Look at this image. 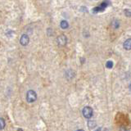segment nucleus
Instances as JSON below:
<instances>
[{
    "label": "nucleus",
    "mask_w": 131,
    "mask_h": 131,
    "mask_svg": "<svg viewBox=\"0 0 131 131\" xmlns=\"http://www.w3.org/2000/svg\"><path fill=\"white\" fill-rule=\"evenodd\" d=\"M37 98V95H36V93L33 90H29L26 93V100L28 102H34Z\"/></svg>",
    "instance_id": "obj_1"
},
{
    "label": "nucleus",
    "mask_w": 131,
    "mask_h": 131,
    "mask_svg": "<svg viewBox=\"0 0 131 131\" xmlns=\"http://www.w3.org/2000/svg\"><path fill=\"white\" fill-rule=\"evenodd\" d=\"M82 114H83V116L85 117V118H91L93 116V109L90 107V106H85V107L83 108V111H82Z\"/></svg>",
    "instance_id": "obj_2"
},
{
    "label": "nucleus",
    "mask_w": 131,
    "mask_h": 131,
    "mask_svg": "<svg viewBox=\"0 0 131 131\" xmlns=\"http://www.w3.org/2000/svg\"><path fill=\"white\" fill-rule=\"evenodd\" d=\"M57 43L60 46H64L67 43V37L65 35H60L57 37Z\"/></svg>",
    "instance_id": "obj_3"
},
{
    "label": "nucleus",
    "mask_w": 131,
    "mask_h": 131,
    "mask_svg": "<svg viewBox=\"0 0 131 131\" xmlns=\"http://www.w3.org/2000/svg\"><path fill=\"white\" fill-rule=\"evenodd\" d=\"M20 43H21V45H23V46H26V45H27L28 43H29V37H28V35H23L21 36V38H20Z\"/></svg>",
    "instance_id": "obj_4"
},
{
    "label": "nucleus",
    "mask_w": 131,
    "mask_h": 131,
    "mask_svg": "<svg viewBox=\"0 0 131 131\" xmlns=\"http://www.w3.org/2000/svg\"><path fill=\"white\" fill-rule=\"evenodd\" d=\"M124 48L125 49H126V50H130L131 49V39H128L124 43Z\"/></svg>",
    "instance_id": "obj_5"
},
{
    "label": "nucleus",
    "mask_w": 131,
    "mask_h": 131,
    "mask_svg": "<svg viewBox=\"0 0 131 131\" xmlns=\"http://www.w3.org/2000/svg\"><path fill=\"white\" fill-rule=\"evenodd\" d=\"M96 126V122L94 121H89L88 122V127L89 129H93Z\"/></svg>",
    "instance_id": "obj_6"
},
{
    "label": "nucleus",
    "mask_w": 131,
    "mask_h": 131,
    "mask_svg": "<svg viewBox=\"0 0 131 131\" xmlns=\"http://www.w3.org/2000/svg\"><path fill=\"white\" fill-rule=\"evenodd\" d=\"M66 75H67V77L68 78V76H69V79H71V78H73L74 77V72L72 71H71V70H70V71H68L67 72V74H66Z\"/></svg>",
    "instance_id": "obj_7"
},
{
    "label": "nucleus",
    "mask_w": 131,
    "mask_h": 131,
    "mask_svg": "<svg viewBox=\"0 0 131 131\" xmlns=\"http://www.w3.org/2000/svg\"><path fill=\"white\" fill-rule=\"evenodd\" d=\"M61 26L62 29H67L68 27V23L67 21H66V20H62V21L61 22Z\"/></svg>",
    "instance_id": "obj_8"
},
{
    "label": "nucleus",
    "mask_w": 131,
    "mask_h": 131,
    "mask_svg": "<svg viewBox=\"0 0 131 131\" xmlns=\"http://www.w3.org/2000/svg\"><path fill=\"white\" fill-rule=\"evenodd\" d=\"M0 124H1V126H0V129H3L4 127H5V121H4L3 118H1L0 119Z\"/></svg>",
    "instance_id": "obj_9"
},
{
    "label": "nucleus",
    "mask_w": 131,
    "mask_h": 131,
    "mask_svg": "<svg viewBox=\"0 0 131 131\" xmlns=\"http://www.w3.org/2000/svg\"><path fill=\"white\" fill-rule=\"evenodd\" d=\"M106 67H107L108 69L112 68V67H113V62H112V61H108L107 62H106Z\"/></svg>",
    "instance_id": "obj_10"
},
{
    "label": "nucleus",
    "mask_w": 131,
    "mask_h": 131,
    "mask_svg": "<svg viewBox=\"0 0 131 131\" xmlns=\"http://www.w3.org/2000/svg\"><path fill=\"white\" fill-rule=\"evenodd\" d=\"M112 26L115 29H117L119 27V22L117 21V20H114V21L112 22Z\"/></svg>",
    "instance_id": "obj_11"
},
{
    "label": "nucleus",
    "mask_w": 131,
    "mask_h": 131,
    "mask_svg": "<svg viewBox=\"0 0 131 131\" xmlns=\"http://www.w3.org/2000/svg\"><path fill=\"white\" fill-rule=\"evenodd\" d=\"M125 14H126V16H131V11H129V10H125Z\"/></svg>",
    "instance_id": "obj_12"
},
{
    "label": "nucleus",
    "mask_w": 131,
    "mask_h": 131,
    "mask_svg": "<svg viewBox=\"0 0 131 131\" xmlns=\"http://www.w3.org/2000/svg\"><path fill=\"white\" fill-rule=\"evenodd\" d=\"M129 90L131 91V83H130V84H129Z\"/></svg>",
    "instance_id": "obj_13"
},
{
    "label": "nucleus",
    "mask_w": 131,
    "mask_h": 131,
    "mask_svg": "<svg viewBox=\"0 0 131 131\" xmlns=\"http://www.w3.org/2000/svg\"><path fill=\"white\" fill-rule=\"evenodd\" d=\"M17 131H23V130H22V129H20H20H18Z\"/></svg>",
    "instance_id": "obj_14"
},
{
    "label": "nucleus",
    "mask_w": 131,
    "mask_h": 131,
    "mask_svg": "<svg viewBox=\"0 0 131 131\" xmlns=\"http://www.w3.org/2000/svg\"><path fill=\"white\" fill-rule=\"evenodd\" d=\"M101 130V128H98V129H97L96 131H100Z\"/></svg>",
    "instance_id": "obj_15"
},
{
    "label": "nucleus",
    "mask_w": 131,
    "mask_h": 131,
    "mask_svg": "<svg viewBox=\"0 0 131 131\" xmlns=\"http://www.w3.org/2000/svg\"><path fill=\"white\" fill-rule=\"evenodd\" d=\"M76 131H84V130H83V129H78V130H76Z\"/></svg>",
    "instance_id": "obj_16"
},
{
    "label": "nucleus",
    "mask_w": 131,
    "mask_h": 131,
    "mask_svg": "<svg viewBox=\"0 0 131 131\" xmlns=\"http://www.w3.org/2000/svg\"><path fill=\"white\" fill-rule=\"evenodd\" d=\"M104 131H108V129H104Z\"/></svg>",
    "instance_id": "obj_17"
}]
</instances>
